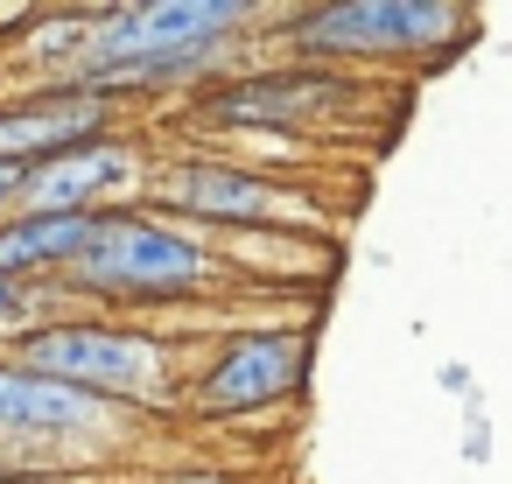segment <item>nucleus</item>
I'll return each instance as SVG.
<instances>
[{"instance_id":"1","label":"nucleus","mask_w":512,"mask_h":484,"mask_svg":"<svg viewBox=\"0 0 512 484\" xmlns=\"http://www.w3.org/2000/svg\"><path fill=\"white\" fill-rule=\"evenodd\" d=\"M78 316H155V309H197L225 288V260L211 253L204 232L127 204L99 211L78 260L57 274Z\"/></svg>"},{"instance_id":"2","label":"nucleus","mask_w":512,"mask_h":484,"mask_svg":"<svg viewBox=\"0 0 512 484\" xmlns=\"http://www.w3.org/2000/svg\"><path fill=\"white\" fill-rule=\"evenodd\" d=\"M8 365H22L36 379L85 386L99 400H120L141 421H176L183 414V379H190V358L169 330L113 323V316H57V323L29 330L8 351Z\"/></svg>"},{"instance_id":"3","label":"nucleus","mask_w":512,"mask_h":484,"mask_svg":"<svg viewBox=\"0 0 512 484\" xmlns=\"http://www.w3.org/2000/svg\"><path fill=\"white\" fill-rule=\"evenodd\" d=\"M295 64H442L470 43V15L456 0H316L274 22V36Z\"/></svg>"},{"instance_id":"4","label":"nucleus","mask_w":512,"mask_h":484,"mask_svg":"<svg viewBox=\"0 0 512 484\" xmlns=\"http://www.w3.org/2000/svg\"><path fill=\"white\" fill-rule=\"evenodd\" d=\"M155 204L162 218L190 225V232H302L316 225V190L246 169V162H218V155H169L155 162Z\"/></svg>"},{"instance_id":"5","label":"nucleus","mask_w":512,"mask_h":484,"mask_svg":"<svg viewBox=\"0 0 512 484\" xmlns=\"http://www.w3.org/2000/svg\"><path fill=\"white\" fill-rule=\"evenodd\" d=\"M309 365H316L309 323L302 330H232L190 365L183 414L190 421H260L309 393Z\"/></svg>"},{"instance_id":"6","label":"nucleus","mask_w":512,"mask_h":484,"mask_svg":"<svg viewBox=\"0 0 512 484\" xmlns=\"http://www.w3.org/2000/svg\"><path fill=\"white\" fill-rule=\"evenodd\" d=\"M267 15L253 0H134V8H92V36L85 57L71 71V85H92L106 71L169 57V50H197V43H246Z\"/></svg>"},{"instance_id":"7","label":"nucleus","mask_w":512,"mask_h":484,"mask_svg":"<svg viewBox=\"0 0 512 484\" xmlns=\"http://www.w3.org/2000/svg\"><path fill=\"white\" fill-rule=\"evenodd\" d=\"M358 85L351 71H330V64H253L211 92H197V120H218V127H246V134H316L323 120H344L358 106Z\"/></svg>"},{"instance_id":"8","label":"nucleus","mask_w":512,"mask_h":484,"mask_svg":"<svg viewBox=\"0 0 512 484\" xmlns=\"http://www.w3.org/2000/svg\"><path fill=\"white\" fill-rule=\"evenodd\" d=\"M148 197H155V155L127 127L85 148H64L50 162H29V183H22V211H57V218H99Z\"/></svg>"},{"instance_id":"9","label":"nucleus","mask_w":512,"mask_h":484,"mask_svg":"<svg viewBox=\"0 0 512 484\" xmlns=\"http://www.w3.org/2000/svg\"><path fill=\"white\" fill-rule=\"evenodd\" d=\"M127 113L85 85H22L0 92V162H50L64 148H85L99 134H120Z\"/></svg>"},{"instance_id":"10","label":"nucleus","mask_w":512,"mask_h":484,"mask_svg":"<svg viewBox=\"0 0 512 484\" xmlns=\"http://www.w3.org/2000/svg\"><path fill=\"white\" fill-rule=\"evenodd\" d=\"M92 218H57V211H15L0 225V281H57L78 246H85Z\"/></svg>"},{"instance_id":"11","label":"nucleus","mask_w":512,"mask_h":484,"mask_svg":"<svg viewBox=\"0 0 512 484\" xmlns=\"http://www.w3.org/2000/svg\"><path fill=\"white\" fill-rule=\"evenodd\" d=\"M57 316H78L57 281H0V358H8L29 330L57 323Z\"/></svg>"},{"instance_id":"12","label":"nucleus","mask_w":512,"mask_h":484,"mask_svg":"<svg viewBox=\"0 0 512 484\" xmlns=\"http://www.w3.org/2000/svg\"><path fill=\"white\" fill-rule=\"evenodd\" d=\"M22 183H29V169H22V162H0V225L22 211Z\"/></svg>"},{"instance_id":"13","label":"nucleus","mask_w":512,"mask_h":484,"mask_svg":"<svg viewBox=\"0 0 512 484\" xmlns=\"http://www.w3.org/2000/svg\"><path fill=\"white\" fill-rule=\"evenodd\" d=\"M0 484H85V477H57V470H0Z\"/></svg>"},{"instance_id":"14","label":"nucleus","mask_w":512,"mask_h":484,"mask_svg":"<svg viewBox=\"0 0 512 484\" xmlns=\"http://www.w3.org/2000/svg\"><path fill=\"white\" fill-rule=\"evenodd\" d=\"M155 484H232V477H218V470H169V477H155Z\"/></svg>"},{"instance_id":"15","label":"nucleus","mask_w":512,"mask_h":484,"mask_svg":"<svg viewBox=\"0 0 512 484\" xmlns=\"http://www.w3.org/2000/svg\"><path fill=\"white\" fill-rule=\"evenodd\" d=\"M85 484H141V477H85Z\"/></svg>"}]
</instances>
